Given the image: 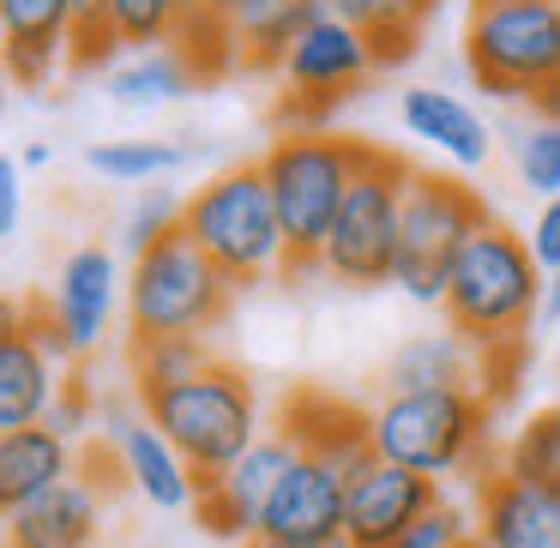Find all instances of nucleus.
<instances>
[{
	"instance_id": "obj_42",
	"label": "nucleus",
	"mask_w": 560,
	"mask_h": 548,
	"mask_svg": "<svg viewBox=\"0 0 560 548\" xmlns=\"http://www.w3.org/2000/svg\"><path fill=\"white\" fill-rule=\"evenodd\" d=\"M25 314H31V302H19V295H7V290H0V338H13V331H25Z\"/></svg>"
},
{
	"instance_id": "obj_19",
	"label": "nucleus",
	"mask_w": 560,
	"mask_h": 548,
	"mask_svg": "<svg viewBox=\"0 0 560 548\" xmlns=\"http://www.w3.org/2000/svg\"><path fill=\"white\" fill-rule=\"evenodd\" d=\"M103 536V494L79 476L31 500L25 512L7 518V548H97Z\"/></svg>"
},
{
	"instance_id": "obj_8",
	"label": "nucleus",
	"mask_w": 560,
	"mask_h": 548,
	"mask_svg": "<svg viewBox=\"0 0 560 548\" xmlns=\"http://www.w3.org/2000/svg\"><path fill=\"white\" fill-rule=\"evenodd\" d=\"M230 302H235V283L187 235H170L151 254H139L133 278H127V326H133V343L206 338L211 326H223Z\"/></svg>"
},
{
	"instance_id": "obj_13",
	"label": "nucleus",
	"mask_w": 560,
	"mask_h": 548,
	"mask_svg": "<svg viewBox=\"0 0 560 548\" xmlns=\"http://www.w3.org/2000/svg\"><path fill=\"white\" fill-rule=\"evenodd\" d=\"M97 422H109V428H97V434L115 446L127 488H133V494H145V506H158V512L194 506V470H187L182 452H175L158 428H151L145 410H127V404H97Z\"/></svg>"
},
{
	"instance_id": "obj_48",
	"label": "nucleus",
	"mask_w": 560,
	"mask_h": 548,
	"mask_svg": "<svg viewBox=\"0 0 560 548\" xmlns=\"http://www.w3.org/2000/svg\"><path fill=\"white\" fill-rule=\"evenodd\" d=\"M0 79H7V37H0Z\"/></svg>"
},
{
	"instance_id": "obj_21",
	"label": "nucleus",
	"mask_w": 560,
	"mask_h": 548,
	"mask_svg": "<svg viewBox=\"0 0 560 548\" xmlns=\"http://www.w3.org/2000/svg\"><path fill=\"white\" fill-rule=\"evenodd\" d=\"M67 476H79V452H73V440H61L55 428L0 434V518L25 512L31 500L61 488Z\"/></svg>"
},
{
	"instance_id": "obj_43",
	"label": "nucleus",
	"mask_w": 560,
	"mask_h": 548,
	"mask_svg": "<svg viewBox=\"0 0 560 548\" xmlns=\"http://www.w3.org/2000/svg\"><path fill=\"white\" fill-rule=\"evenodd\" d=\"M49 158H55V151L37 139V145H25V151H19V170H49Z\"/></svg>"
},
{
	"instance_id": "obj_39",
	"label": "nucleus",
	"mask_w": 560,
	"mask_h": 548,
	"mask_svg": "<svg viewBox=\"0 0 560 548\" xmlns=\"http://www.w3.org/2000/svg\"><path fill=\"white\" fill-rule=\"evenodd\" d=\"M19 211H25V187H19V163L0 151V242L19 230Z\"/></svg>"
},
{
	"instance_id": "obj_10",
	"label": "nucleus",
	"mask_w": 560,
	"mask_h": 548,
	"mask_svg": "<svg viewBox=\"0 0 560 548\" xmlns=\"http://www.w3.org/2000/svg\"><path fill=\"white\" fill-rule=\"evenodd\" d=\"M278 73H283V85H290L278 103L283 133H319L326 115L338 109V103H350L355 91L368 85V73H380V67H374V49H368L362 31L343 25L338 13H326L314 31H302V43L290 49V61H283Z\"/></svg>"
},
{
	"instance_id": "obj_34",
	"label": "nucleus",
	"mask_w": 560,
	"mask_h": 548,
	"mask_svg": "<svg viewBox=\"0 0 560 548\" xmlns=\"http://www.w3.org/2000/svg\"><path fill=\"white\" fill-rule=\"evenodd\" d=\"M512 163H518V182L530 187L536 199H560V127L555 121H530V127H524Z\"/></svg>"
},
{
	"instance_id": "obj_2",
	"label": "nucleus",
	"mask_w": 560,
	"mask_h": 548,
	"mask_svg": "<svg viewBox=\"0 0 560 548\" xmlns=\"http://www.w3.org/2000/svg\"><path fill=\"white\" fill-rule=\"evenodd\" d=\"M271 187V206L283 223V247H290V266L283 271H319V254L331 242V223H338L350 182L362 170V139L343 133H278L271 151L259 158Z\"/></svg>"
},
{
	"instance_id": "obj_16",
	"label": "nucleus",
	"mask_w": 560,
	"mask_h": 548,
	"mask_svg": "<svg viewBox=\"0 0 560 548\" xmlns=\"http://www.w3.org/2000/svg\"><path fill=\"white\" fill-rule=\"evenodd\" d=\"M476 536L488 548H560V494L500 464L476 494Z\"/></svg>"
},
{
	"instance_id": "obj_7",
	"label": "nucleus",
	"mask_w": 560,
	"mask_h": 548,
	"mask_svg": "<svg viewBox=\"0 0 560 548\" xmlns=\"http://www.w3.org/2000/svg\"><path fill=\"white\" fill-rule=\"evenodd\" d=\"M464 67L500 103H530L560 73V7L555 0H470Z\"/></svg>"
},
{
	"instance_id": "obj_12",
	"label": "nucleus",
	"mask_w": 560,
	"mask_h": 548,
	"mask_svg": "<svg viewBox=\"0 0 560 548\" xmlns=\"http://www.w3.org/2000/svg\"><path fill=\"white\" fill-rule=\"evenodd\" d=\"M434 506H440V482L374 458L362 476H350V494H343V536H350V548H392Z\"/></svg>"
},
{
	"instance_id": "obj_32",
	"label": "nucleus",
	"mask_w": 560,
	"mask_h": 548,
	"mask_svg": "<svg viewBox=\"0 0 560 548\" xmlns=\"http://www.w3.org/2000/svg\"><path fill=\"white\" fill-rule=\"evenodd\" d=\"M109 19H115V31H121V43H133V49L145 55L151 43H175L187 7L182 0H109Z\"/></svg>"
},
{
	"instance_id": "obj_23",
	"label": "nucleus",
	"mask_w": 560,
	"mask_h": 548,
	"mask_svg": "<svg viewBox=\"0 0 560 548\" xmlns=\"http://www.w3.org/2000/svg\"><path fill=\"white\" fill-rule=\"evenodd\" d=\"M482 355L476 343H464L458 331H416L392 350L386 362V392H446V386H476Z\"/></svg>"
},
{
	"instance_id": "obj_49",
	"label": "nucleus",
	"mask_w": 560,
	"mask_h": 548,
	"mask_svg": "<svg viewBox=\"0 0 560 548\" xmlns=\"http://www.w3.org/2000/svg\"><path fill=\"white\" fill-rule=\"evenodd\" d=\"M0 530H7V518H0Z\"/></svg>"
},
{
	"instance_id": "obj_3",
	"label": "nucleus",
	"mask_w": 560,
	"mask_h": 548,
	"mask_svg": "<svg viewBox=\"0 0 560 548\" xmlns=\"http://www.w3.org/2000/svg\"><path fill=\"white\" fill-rule=\"evenodd\" d=\"M182 235L235 290H254V283L278 278L290 266L283 223H278V206H271L259 163H235V170H218L206 187H194L182 211Z\"/></svg>"
},
{
	"instance_id": "obj_5",
	"label": "nucleus",
	"mask_w": 560,
	"mask_h": 548,
	"mask_svg": "<svg viewBox=\"0 0 560 548\" xmlns=\"http://www.w3.org/2000/svg\"><path fill=\"white\" fill-rule=\"evenodd\" d=\"M139 410L182 452L194 476H223L259 440V392L235 362H211L206 374L182 380V386L145 392Z\"/></svg>"
},
{
	"instance_id": "obj_47",
	"label": "nucleus",
	"mask_w": 560,
	"mask_h": 548,
	"mask_svg": "<svg viewBox=\"0 0 560 548\" xmlns=\"http://www.w3.org/2000/svg\"><path fill=\"white\" fill-rule=\"evenodd\" d=\"M458 548H488V543H482V536H476V530H470V536H464V543H458Z\"/></svg>"
},
{
	"instance_id": "obj_1",
	"label": "nucleus",
	"mask_w": 560,
	"mask_h": 548,
	"mask_svg": "<svg viewBox=\"0 0 560 548\" xmlns=\"http://www.w3.org/2000/svg\"><path fill=\"white\" fill-rule=\"evenodd\" d=\"M542 278L530 242L518 230L488 218L482 230L464 242V254L452 259L446 278V326L458 331L464 343L482 350H500V343H524L536 326V307H542Z\"/></svg>"
},
{
	"instance_id": "obj_28",
	"label": "nucleus",
	"mask_w": 560,
	"mask_h": 548,
	"mask_svg": "<svg viewBox=\"0 0 560 548\" xmlns=\"http://www.w3.org/2000/svg\"><path fill=\"white\" fill-rule=\"evenodd\" d=\"M211 362H218V355H211L206 338H145V343H133V398L182 386V380L206 374Z\"/></svg>"
},
{
	"instance_id": "obj_50",
	"label": "nucleus",
	"mask_w": 560,
	"mask_h": 548,
	"mask_svg": "<svg viewBox=\"0 0 560 548\" xmlns=\"http://www.w3.org/2000/svg\"><path fill=\"white\" fill-rule=\"evenodd\" d=\"M555 7H560V0H555Z\"/></svg>"
},
{
	"instance_id": "obj_9",
	"label": "nucleus",
	"mask_w": 560,
	"mask_h": 548,
	"mask_svg": "<svg viewBox=\"0 0 560 548\" xmlns=\"http://www.w3.org/2000/svg\"><path fill=\"white\" fill-rule=\"evenodd\" d=\"M482 223H488V206H482L476 187H464L458 175L416 170L410 175V194H404L398 266H392V283H398L410 302L440 307V302H446L452 259L464 254V242H470Z\"/></svg>"
},
{
	"instance_id": "obj_25",
	"label": "nucleus",
	"mask_w": 560,
	"mask_h": 548,
	"mask_svg": "<svg viewBox=\"0 0 560 548\" xmlns=\"http://www.w3.org/2000/svg\"><path fill=\"white\" fill-rule=\"evenodd\" d=\"M331 13L368 37L374 67H404L422 43V25L440 13V0H331Z\"/></svg>"
},
{
	"instance_id": "obj_30",
	"label": "nucleus",
	"mask_w": 560,
	"mask_h": 548,
	"mask_svg": "<svg viewBox=\"0 0 560 548\" xmlns=\"http://www.w3.org/2000/svg\"><path fill=\"white\" fill-rule=\"evenodd\" d=\"M175 55L194 67L199 85H211V79H223L235 67V37H230V25L206 7V13H187L182 19V31H175Z\"/></svg>"
},
{
	"instance_id": "obj_27",
	"label": "nucleus",
	"mask_w": 560,
	"mask_h": 548,
	"mask_svg": "<svg viewBox=\"0 0 560 548\" xmlns=\"http://www.w3.org/2000/svg\"><path fill=\"white\" fill-rule=\"evenodd\" d=\"M194 151H206L199 139H103L85 151V163L109 182H158V175L182 170Z\"/></svg>"
},
{
	"instance_id": "obj_33",
	"label": "nucleus",
	"mask_w": 560,
	"mask_h": 548,
	"mask_svg": "<svg viewBox=\"0 0 560 548\" xmlns=\"http://www.w3.org/2000/svg\"><path fill=\"white\" fill-rule=\"evenodd\" d=\"M67 7H73V55H67V61H73L79 73L109 67L115 49H121V31H115V19H109V0H67Z\"/></svg>"
},
{
	"instance_id": "obj_26",
	"label": "nucleus",
	"mask_w": 560,
	"mask_h": 548,
	"mask_svg": "<svg viewBox=\"0 0 560 548\" xmlns=\"http://www.w3.org/2000/svg\"><path fill=\"white\" fill-rule=\"evenodd\" d=\"M187 91H199V79L175 49H145L109 73V97L121 109H163V103H182Z\"/></svg>"
},
{
	"instance_id": "obj_14",
	"label": "nucleus",
	"mask_w": 560,
	"mask_h": 548,
	"mask_svg": "<svg viewBox=\"0 0 560 548\" xmlns=\"http://www.w3.org/2000/svg\"><path fill=\"white\" fill-rule=\"evenodd\" d=\"M343 494H350V482L326 458L295 452V464L278 476L266 500L259 536L266 543H331V536H343Z\"/></svg>"
},
{
	"instance_id": "obj_40",
	"label": "nucleus",
	"mask_w": 560,
	"mask_h": 548,
	"mask_svg": "<svg viewBox=\"0 0 560 548\" xmlns=\"http://www.w3.org/2000/svg\"><path fill=\"white\" fill-rule=\"evenodd\" d=\"M536 326H548V331L560 326V271H548V278H542V307H536Z\"/></svg>"
},
{
	"instance_id": "obj_31",
	"label": "nucleus",
	"mask_w": 560,
	"mask_h": 548,
	"mask_svg": "<svg viewBox=\"0 0 560 548\" xmlns=\"http://www.w3.org/2000/svg\"><path fill=\"white\" fill-rule=\"evenodd\" d=\"M182 211H187V194H175V187H145V194L133 199V211H127L121 223V242L127 254H151L158 242H170V235H182Z\"/></svg>"
},
{
	"instance_id": "obj_36",
	"label": "nucleus",
	"mask_w": 560,
	"mask_h": 548,
	"mask_svg": "<svg viewBox=\"0 0 560 548\" xmlns=\"http://www.w3.org/2000/svg\"><path fill=\"white\" fill-rule=\"evenodd\" d=\"M470 530H476V524L464 518L458 506H446V500H440V506L428 512V518H416V524H410V530H404L392 548H458Z\"/></svg>"
},
{
	"instance_id": "obj_6",
	"label": "nucleus",
	"mask_w": 560,
	"mask_h": 548,
	"mask_svg": "<svg viewBox=\"0 0 560 548\" xmlns=\"http://www.w3.org/2000/svg\"><path fill=\"white\" fill-rule=\"evenodd\" d=\"M410 175L416 170L398 151L362 139V170H355V182H350V199H343L338 223H331L326 254H319V271H326L331 283H350V290H380V283H392Z\"/></svg>"
},
{
	"instance_id": "obj_29",
	"label": "nucleus",
	"mask_w": 560,
	"mask_h": 548,
	"mask_svg": "<svg viewBox=\"0 0 560 548\" xmlns=\"http://www.w3.org/2000/svg\"><path fill=\"white\" fill-rule=\"evenodd\" d=\"M506 470L524 476V482H542V488H555V494H560V404L536 410L530 422L512 434Z\"/></svg>"
},
{
	"instance_id": "obj_44",
	"label": "nucleus",
	"mask_w": 560,
	"mask_h": 548,
	"mask_svg": "<svg viewBox=\"0 0 560 548\" xmlns=\"http://www.w3.org/2000/svg\"><path fill=\"white\" fill-rule=\"evenodd\" d=\"M247 548H350V536H331V543H266V536H254Z\"/></svg>"
},
{
	"instance_id": "obj_15",
	"label": "nucleus",
	"mask_w": 560,
	"mask_h": 548,
	"mask_svg": "<svg viewBox=\"0 0 560 548\" xmlns=\"http://www.w3.org/2000/svg\"><path fill=\"white\" fill-rule=\"evenodd\" d=\"M278 434H290V446L307 452V458H326L343 482L374 464L368 410H355L350 398H338V392H319V386L290 392V398H283V428Z\"/></svg>"
},
{
	"instance_id": "obj_37",
	"label": "nucleus",
	"mask_w": 560,
	"mask_h": 548,
	"mask_svg": "<svg viewBox=\"0 0 560 548\" xmlns=\"http://www.w3.org/2000/svg\"><path fill=\"white\" fill-rule=\"evenodd\" d=\"M25 331H31V338H37V350L49 355L55 368H73V362H79L73 338H67V331H61V319H55L49 307H37V302H31V314H25Z\"/></svg>"
},
{
	"instance_id": "obj_46",
	"label": "nucleus",
	"mask_w": 560,
	"mask_h": 548,
	"mask_svg": "<svg viewBox=\"0 0 560 548\" xmlns=\"http://www.w3.org/2000/svg\"><path fill=\"white\" fill-rule=\"evenodd\" d=\"M182 7H187V13H206V7H211V0H182Z\"/></svg>"
},
{
	"instance_id": "obj_4",
	"label": "nucleus",
	"mask_w": 560,
	"mask_h": 548,
	"mask_svg": "<svg viewBox=\"0 0 560 548\" xmlns=\"http://www.w3.org/2000/svg\"><path fill=\"white\" fill-rule=\"evenodd\" d=\"M488 416H494V404L476 386L386 392L368 410V440H374L380 464H398V470H416L428 482H440V476H458L482 458Z\"/></svg>"
},
{
	"instance_id": "obj_41",
	"label": "nucleus",
	"mask_w": 560,
	"mask_h": 548,
	"mask_svg": "<svg viewBox=\"0 0 560 548\" xmlns=\"http://www.w3.org/2000/svg\"><path fill=\"white\" fill-rule=\"evenodd\" d=\"M530 109H536V121H555L560 127V73L548 79L542 91H530Z\"/></svg>"
},
{
	"instance_id": "obj_11",
	"label": "nucleus",
	"mask_w": 560,
	"mask_h": 548,
	"mask_svg": "<svg viewBox=\"0 0 560 548\" xmlns=\"http://www.w3.org/2000/svg\"><path fill=\"white\" fill-rule=\"evenodd\" d=\"M290 464H295L290 434H259L223 476H194V518L206 524L211 536L247 548L259 536L271 488H278V476L290 470Z\"/></svg>"
},
{
	"instance_id": "obj_17",
	"label": "nucleus",
	"mask_w": 560,
	"mask_h": 548,
	"mask_svg": "<svg viewBox=\"0 0 560 548\" xmlns=\"http://www.w3.org/2000/svg\"><path fill=\"white\" fill-rule=\"evenodd\" d=\"M115 290H121V271H115V254L109 247H73L55 278V302L49 314L61 319V331L73 338L79 355H91L109 331V314H115Z\"/></svg>"
},
{
	"instance_id": "obj_24",
	"label": "nucleus",
	"mask_w": 560,
	"mask_h": 548,
	"mask_svg": "<svg viewBox=\"0 0 560 548\" xmlns=\"http://www.w3.org/2000/svg\"><path fill=\"white\" fill-rule=\"evenodd\" d=\"M55 392V362L37 350L31 331H13V338H0V434H19V428H43L49 416Z\"/></svg>"
},
{
	"instance_id": "obj_22",
	"label": "nucleus",
	"mask_w": 560,
	"mask_h": 548,
	"mask_svg": "<svg viewBox=\"0 0 560 548\" xmlns=\"http://www.w3.org/2000/svg\"><path fill=\"white\" fill-rule=\"evenodd\" d=\"M331 13V0H242L223 25L235 37V61L242 67H283L302 31H314Z\"/></svg>"
},
{
	"instance_id": "obj_45",
	"label": "nucleus",
	"mask_w": 560,
	"mask_h": 548,
	"mask_svg": "<svg viewBox=\"0 0 560 548\" xmlns=\"http://www.w3.org/2000/svg\"><path fill=\"white\" fill-rule=\"evenodd\" d=\"M235 7H242V0H211V13H218V19H230Z\"/></svg>"
},
{
	"instance_id": "obj_20",
	"label": "nucleus",
	"mask_w": 560,
	"mask_h": 548,
	"mask_svg": "<svg viewBox=\"0 0 560 548\" xmlns=\"http://www.w3.org/2000/svg\"><path fill=\"white\" fill-rule=\"evenodd\" d=\"M398 115H404V127H410V139L434 145L440 158L458 163V170H482L488 151H494L488 121L464 97H452V91L416 85V91H404V97H398Z\"/></svg>"
},
{
	"instance_id": "obj_35",
	"label": "nucleus",
	"mask_w": 560,
	"mask_h": 548,
	"mask_svg": "<svg viewBox=\"0 0 560 548\" xmlns=\"http://www.w3.org/2000/svg\"><path fill=\"white\" fill-rule=\"evenodd\" d=\"M43 428H55L61 440H79L85 428H97V398H91L85 380H61V392H55L49 416H43Z\"/></svg>"
},
{
	"instance_id": "obj_18",
	"label": "nucleus",
	"mask_w": 560,
	"mask_h": 548,
	"mask_svg": "<svg viewBox=\"0 0 560 548\" xmlns=\"http://www.w3.org/2000/svg\"><path fill=\"white\" fill-rule=\"evenodd\" d=\"M0 37H7V79L43 85L73 55V7L67 0H0Z\"/></svg>"
},
{
	"instance_id": "obj_38",
	"label": "nucleus",
	"mask_w": 560,
	"mask_h": 548,
	"mask_svg": "<svg viewBox=\"0 0 560 548\" xmlns=\"http://www.w3.org/2000/svg\"><path fill=\"white\" fill-rule=\"evenodd\" d=\"M524 242H530V254L542 271H560V199H542V211H536Z\"/></svg>"
}]
</instances>
